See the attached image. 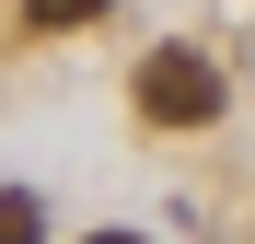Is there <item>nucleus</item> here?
I'll list each match as a JSON object with an SVG mask.
<instances>
[{
	"mask_svg": "<svg viewBox=\"0 0 255 244\" xmlns=\"http://www.w3.org/2000/svg\"><path fill=\"white\" fill-rule=\"evenodd\" d=\"M221 93H232V81L209 70L197 47H151V58H139V116H151V128H209Z\"/></svg>",
	"mask_w": 255,
	"mask_h": 244,
	"instance_id": "obj_1",
	"label": "nucleus"
},
{
	"mask_svg": "<svg viewBox=\"0 0 255 244\" xmlns=\"http://www.w3.org/2000/svg\"><path fill=\"white\" fill-rule=\"evenodd\" d=\"M93 12H105V0H23V23H35V35H81Z\"/></svg>",
	"mask_w": 255,
	"mask_h": 244,
	"instance_id": "obj_2",
	"label": "nucleus"
},
{
	"mask_svg": "<svg viewBox=\"0 0 255 244\" xmlns=\"http://www.w3.org/2000/svg\"><path fill=\"white\" fill-rule=\"evenodd\" d=\"M35 233H47V210H35V186H12L0 198V244H35Z\"/></svg>",
	"mask_w": 255,
	"mask_h": 244,
	"instance_id": "obj_3",
	"label": "nucleus"
},
{
	"mask_svg": "<svg viewBox=\"0 0 255 244\" xmlns=\"http://www.w3.org/2000/svg\"><path fill=\"white\" fill-rule=\"evenodd\" d=\"M93 244H151V233H93Z\"/></svg>",
	"mask_w": 255,
	"mask_h": 244,
	"instance_id": "obj_4",
	"label": "nucleus"
}]
</instances>
